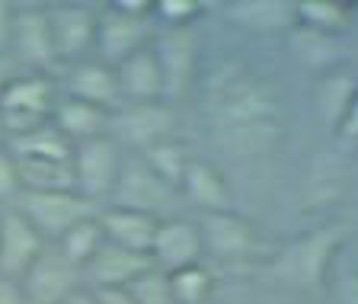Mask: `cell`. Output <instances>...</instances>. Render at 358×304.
<instances>
[{
    "instance_id": "6da1fadb",
    "label": "cell",
    "mask_w": 358,
    "mask_h": 304,
    "mask_svg": "<svg viewBox=\"0 0 358 304\" xmlns=\"http://www.w3.org/2000/svg\"><path fill=\"white\" fill-rule=\"evenodd\" d=\"M201 99L211 132L227 154L259 157L282 141L285 109L278 103V93L268 87L266 77L253 74L250 67L237 61L217 67L205 81Z\"/></svg>"
},
{
    "instance_id": "7a4b0ae2",
    "label": "cell",
    "mask_w": 358,
    "mask_h": 304,
    "mask_svg": "<svg viewBox=\"0 0 358 304\" xmlns=\"http://www.w3.org/2000/svg\"><path fill=\"white\" fill-rule=\"evenodd\" d=\"M349 244V228L339 221L317 224V228L298 234L272 256V272L291 289L317 291L329 285L336 263Z\"/></svg>"
},
{
    "instance_id": "3957f363",
    "label": "cell",
    "mask_w": 358,
    "mask_h": 304,
    "mask_svg": "<svg viewBox=\"0 0 358 304\" xmlns=\"http://www.w3.org/2000/svg\"><path fill=\"white\" fill-rule=\"evenodd\" d=\"M154 4L150 0H109L96 4V42L93 58L115 67L128 55L154 42Z\"/></svg>"
},
{
    "instance_id": "277c9868",
    "label": "cell",
    "mask_w": 358,
    "mask_h": 304,
    "mask_svg": "<svg viewBox=\"0 0 358 304\" xmlns=\"http://www.w3.org/2000/svg\"><path fill=\"white\" fill-rule=\"evenodd\" d=\"M58 97H61L58 74L16 71L13 81L0 93V125L7 132V141L48 125Z\"/></svg>"
},
{
    "instance_id": "5b68a950",
    "label": "cell",
    "mask_w": 358,
    "mask_h": 304,
    "mask_svg": "<svg viewBox=\"0 0 358 304\" xmlns=\"http://www.w3.org/2000/svg\"><path fill=\"white\" fill-rule=\"evenodd\" d=\"M122 157H125V151L112 141L109 134L74 144V154H71L74 193L83 195L90 205L96 208L109 205L112 193H115V183H119Z\"/></svg>"
},
{
    "instance_id": "8992f818",
    "label": "cell",
    "mask_w": 358,
    "mask_h": 304,
    "mask_svg": "<svg viewBox=\"0 0 358 304\" xmlns=\"http://www.w3.org/2000/svg\"><path fill=\"white\" fill-rule=\"evenodd\" d=\"M10 61L29 74H58L52 29L45 4H13V29H10Z\"/></svg>"
},
{
    "instance_id": "52a82bcc",
    "label": "cell",
    "mask_w": 358,
    "mask_h": 304,
    "mask_svg": "<svg viewBox=\"0 0 358 304\" xmlns=\"http://www.w3.org/2000/svg\"><path fill=\"white\" fill-rule=\"evenodd\" d=\"M13 208L36 228V234L45 240V244H58V237L64 230H71L77 221H83V218L99 212V208L90 205L83 195H77L74 189L20 193V199L13 202Z\"/></svg>"
},
{
    "instance_id": "ba28073f",
    "label": "cell",
    "mask_w": 358,
    "mask_h": 304,
    "mask_svg": "<svg viewBox=\"0 0 358 304\" xmlns=\"http://www.w3.org/2000/svg\"><path fill=\"white\" fill-rule=\"evenodd\" d=\"M176 116L173 103L157 99V103H122L109 116V138L128 154H141L150 144L173 138Z\"/></svg>"
},
{
    "instance_id": "9c48e42d",
    "label": "cell",
    "mask_w": 358,
    "mask_h": 304,
    "mask_svg": "<svg viewBox=\"0 0 358 304\" xmlns=\"http://www.w3.org/2000/svg\"><path fill=\"white\" fill-rule=\"evenodd\" d=\"M48 13V29H52L58 67L77 64L83 58H93V42H96V4L83 0H58L45 4Z\"/></svg>"
},
{
    "instance_id": "30bf717a",
    "label": "cell",
    "mask_w": 358,
    "mask_h": 304,
    "mask_svg": "<svg viewBox=\"0 0 358 304\" xmlns=\"http://www.w3.org/2000/svg\"><path fill=\"white\" fill-rule=\"evenodd\" d=\"M176 189L166 186L164 179L150 170L148 163L141 160V154H128L122 157V170H119V183L112 193L109 205L119 208H131V212H144L154 218H170L166 212L176 202Z\"/></svg>"
},
{
    "instance_id": "8fae6325",
    "label": "cell",
    "mask_w": 358,
    "mask_h": 304,
    "mask_svg": "<svg viewBox=\"0 0 358 304\" xmlns=\"http://www.w3.org/2000/svg\"><path fill=\"white\" fill-rule=\"evenodd\" d=\"M195 224H199L205 256H215L221 263L256 260V253L262 250V237L256 230V224L240 215L237 208L215 212V215H199Z\"/></svg>"
},
{
    "instance_id": "7c38bea8",
    "label": "cell",
    "mask_w": 358,
    "mask_h": 304,
    "mask_svg": "<svg viewBox=\"0 0 358 304\" xmlns=\"http://www.w3.org/2000/svg\"><path fill=\"white\" fill-rule=\"evenodd\" d=\"M154 48L160 71H164V87H166V103H176L195 87L199 81V36L195 26L186 29H157L154 32Z\"/></svg>"
},
{
    "instance_id": "4fadbf2b",
    "label": "cell",
    "mask_w": 358,
    "mask_h": 304,
    "mask_svg": "<svg viewBox=\"0 0 358 304\" xmlns=\"http://www.w3.org/2000/svg\"><path fill=\"white\" fill-rule=\"evenodd\" d=\"M80 285H83V272L71 260H64L61 250L52 244L38 253V260L20 279L26 304H64Z\"/></svg>"
},
{
    "instance_id": "5bb4252c",
    "label": "cell",
    "mask_w": 358,
    "mask_h": 304,
    "mask_svg": "<svg viewBox=\"0 0 358 304\" xmlns=\"http://www.w3.org/2000/svg\"><path fill=\"white\" fill-rule=\"evenodd\" d=\"M150 263L160 272H179L195 263H205V247H201L199 224L192 218L170 215L157 224L154 244H150Z\"/></svg>"
},
{
    "instance_id": "9a60e30c",
    "label": "cell",
    "mask_w": 358,
    "mask_h": 304,
    "mask_svg": "<svg viewBox=\"0 0 358 304\" xmlns=\"http://www.w3.org/2000/svg\"><path fill=\"white\" fill-rule=\"evenodd\" d=\"M221 10L234 29L253 39H285L298 26L294 0H231Z\"/></svg>"
},
{
    "instance_id": "2e32d148",
    "label": "cell",
    "mask_w": 358,
    "mask_h": 304,
    "mask_svg": "<svg viewBox=\"0 0 358 304\" xmlns=\"http://www.w3.org/2000/svg\"><path fill=\"white\" fill-rule=\"evenodd\" d=\"M58 90H61V97L99 106V109H106V112L119 109L115 71H112L109 64H103L99 58H83V61H77V64L61 67Z\"/></svg>"
},
{
    "instance_id": "e0dca14e",
    "label": "cell",
    "mask_w": 358,
    "mask_h": 304,
    "mask_svg": "<svg viewBox=\"0 0 358 304\" xmlns=\"http://www.w3.org/2000/svg\"><path fill=\"white\" fill-rule=\"evenodd\" d=\"M45 247L48 244L38 237L36 228L16 208H3L0 212V279L20 282Z\"/></svg>"
},
{
    "instance_id": "ac0fdd59",
    "label": "cell",
    "mask_w": 358,
    "mask_h": 304,
    "mask_svg": "<svg viewBox=\"0 0 358 304\" xmlns=\"http://www.w3.org/2000/svg\"><path fill=\"white\" fill-rule=\"evenodd\" d=\"M285 39H288L291 61H294L301 71H307L313 81L329 74V71H336V67L349 64V39L327 36V32L307 29V26H294Z\"/></svg>"
},
{
    "instance_id": "d6986e66",
    "label": "cell",
    "mask_w": 358,
    "mask_h": 304,
    "mask_svg": "<svg viewBox=\"0 0 358 304\" xmlns=\"http://www.w3.org/2000/svg\"><path fill=\"white\" fill-rule=\"evenodd\" d=\"M148 269H154L148 253H134L106 240L96 256L83 266V285L87 289H128Z\"/></svg>"
},
{
    "instance_id": "ffe728a7",
    "label": "cell",
    "mask_w": 358,
    "mask_h": 304,
    "mask_svg": "<svg viewBox=\"0 0 358 304\" xmlns=\"http://www.w3.org/2000/svg\"><path fill=\"white\" fill-rule=\"evenodd\" d=\"M115 71V87H119V106L122 103H157L166 99L164 87V71L157 61L154 48H141V52L128 55L125 61L112 67Z\"/></svg>"
},
{
    "instance_id": "44dd1931",
    "label": "cell",
    "mask_w": 358,
    "mask_h": 304,
    "mask_svg": "<svg viewBox=\"0 0 358 304\" xmlns=\"http://www.w3.org/2000/svg\"><path fill=\"white\" fill-rule=\"evenodd\" d=\"M179 195L189 205L199 208V215H215V212H231L234 208V195L224 173L211 160H205V157H192L189 160L186 173H182V183H179Z\"/></svg>"
},
{
    "instance_id": "7402d4cb",
    "label": "cell",
    "mask_w": 358,
    "mask_h": 304,
    "mask_svg": "<svg viewBox=\"0 0 358 304\" xmlns=\"http://www.w3.org/2000/svg\"><path fill=\"white\" fill-rule=\"evenodd\" d=\"M355 93H358V71H352L349 64L336 67V71L313 81V112H317V122H320V128L329 138L336 134Z\"/></svg>"
},
{
    "instance_id": "603a6c76",
    "label": "cell",
    "mask_w": 358,
    "mask_h": 304,
    "mask_svg": "<svg viewBox=\"0 0 358 304\" xmlns=\"http://www.w3.org/2000/svg\"><path fill=\"white\" fill-rule=\"evenodd\" d=\"M103 237L115 247H125L134 253H148L150 256V244H154L157 224L164 218L144 215V212H131V208H119V205H103L96 212Z\"/></svg>"
},
{
    "instance_id": "cb8c5ba5",
    "label": "cell",
    "mask_w": 358,
    "mask_h": 304,
    "mask_svg": "<svg viewBox=\"0 0 358 304\" xmlns=\"http://www.w3.org/2000/svg\"><path fill=\"white\" fill-rule=\"evenodd\" d=\"M109 116L112 112L99 109V106L80 103V99H71V97H58V103L52 109V125L71 144H83L90 138L109 134Z\"/></svg>"
},
{
    "instance_id": "d4e9b609",
    "label": "cell",
    "mask_w": 358,
    "mask_h": 304,
    "mask_svg": "<svg viewBox=\"0 0 358 304\" xmlns=\"http://www.w3.org/2000/svg\"><path fill=\"white\" fill-rule=\"evenodd\" d=\"M294 20L307 29L352 39L358 26V7L345 0H294Z\"/></svg>"
},
{
    "instance_id": "484cf974",
    "label": "cell",
    "mask_w": 358,
    "mask_h": 304,
    "mask_svg": "<svg viewBox=\"0 0 358 304\" xmlns=\"http://www.w3.org/2000/svg\"><path fill=\"white\" fill-rule=\"evenodd\" d=\"M345 189V167L339 154H327L307 167L304 177V205L310 208H327L333 202H339Z\"/></svg>"
},
{
    "instance_id": "4316f807",
    "label": "cell",
    "mask_w": 358,
    "mask_h": 304,
    "mask_svg": "<svg viewBox=\"0 0 358 304\" xmlns=\"http://www.w3.org/2000/svg\"><path fill=\"white\" fill-rule=\"evenodd\" d=\"M7 151L16 157V160H71L74 144L67 141L64 134L48 122V125L36 128V132H29V134L10 138Z\"/></svg>"
},
{
    "instance_id": "83f0119b",
    "label": "cell",
    "mask_w": 358,
    "mask_h": 304,
    "mask_svg": "<svg viewBox=\"0 0 358 304\" xmlns=\"http://www.w3.org/2000/svg\"><path fill=\"white\" fill-rule=\"evenodd\" d=\"M103 244H106V237H103V228H99V218L90 215V218H83V221H77L71 230H64L58 237V244H52V247H58L61 256L71 260L83 272V266L96 256V250Z\"/></svg>"
},
{
    "instance_id": "f1b7e54d",
    "label": "cell",
    "mask_w": 358,
    "mask_h": 304,
    "mask_svg": "<svg viewBox=\"0 0 358 304\" xmlns=\"http://www.w3.org/2000/svg\"><path fill=\"white\" fill-rule=\"evenodd\" d=\"M141 160L148 163L150 170L164 179L166 186H173L179 193V183H182V173H186L192 154H189L186 144L176 141V134H173V138H164V141L150 144L148 151H141Z\"/></svg>"
},
{
    "instance_id": "f546056e",
    "label": "cell",
    "mask_w": 358,
    "mask_h": 304,
    "mask_svg": "<svg viewBox=\"0 0 358 304\" xmlns=\"http://www.w3.org/2000/svg\"><path fill=\"white\" fill-rule=\"evenodd\" d=\"M170 289L176 304H205L215 295V272L205 263H195L179 272H170Z\"/></svg>"
},
{
    "instance_id": "4dcf8cb0",
    "label": "cell",
    "mask_w": 358,
    "mask_h": 304,
    "mask_svg": "<svg viewBox=\"0 0 358 304\" xmlns=\"http://www.w3.org/2000/svg\"><path fill=\"white\" fill-rule=\"evenodd\" d=\"M205 4L199 0H157L154 4V26L157 29H186L205 16Z\"/></svg>"
},
{
    "instance_id": "1f68e13d",
    "label": "cell",
    "mask_w": 358,
    "mask_h": 304,
    "mask_svg": "<svg viewBox=\"0 0 358 304\" xmlns=\"http://www.w3.org/2000/svg\"><path fill=\"white\" fill-rule=\"evenodd\" d=\"M131 298L138 304H176L170 289V275L160 272V269H148L144 275H138L131 285H128Z\"/></svg>"
},
{
    "instance_id": "d6a6232c",
    "label": "cell",
    "mask_w": 358,
    "mask_h": 304,
    "mask_svg": "<svg viewBox=\"0 0 358 304\" xmlns=\"http://www.w3.org/2000/svg\"><path fill=\"white\" fill-rule=\"evenodd\" d=\"M22 186H20V170L16 160L7 148H0V208H13V202L20 199Z\"/></svg>"
},
{
    "instance_id": "836d02e7",
    "label": "cell",
    "mask_w": 358,
    "mask_h": 304,
    "mask_svg": "<svg viewBox=\"0 0 358 304\" xmlns=\"http://www.w3.org/2000/svg\"><path fill=\"white\" fill-rule=\"evenodd\" d=\"M329 295H333V304H358V266L333 269Z\"/></svg>"
},
{
    "instance_id": "e575fe53",
    "label": "cell",
    "mask_w": 358,
    "mask_h": 304,
    "mask_svg": "<svg viewBox=\"0 0 358 304\" xmlns=\"http://www.w3.org/2000/svg\"><path fill=\"white\" fill-rule=\"evenodd\" d=\"M333 144L343 151H358V93H355V99H352V106L345 109L339 128H336Z\"/></svg>"
},
{
    "instance_id": "d590c367",
    "label": "cell",
    "mask_w": 358,
    "mask_h": 304,
    "mask_svg": "<svg viewBox=\"0 0 358 304\" xmlns=\"http://www.w3.org/2000/svg\"><path fill=\"white\" fill-rule=\"evenodd\" d=\"M10 29H13V4L0 0V55L10 52Z\"/></svg>"
},
{
    "instance_id": "8d00e7d4",
    "label": "cell",
    "mask_w": 358,
    "mask_h": 304,
    "mask_svg": "<svg viewBox=\"0 0 358 304\" xmlns=\"http://www.w3.org/2000/svg\"><path fill=\"white\" fill-rule=\"evenodd\" d=\"M99 304H138L128 289H93Z\"/></svg>"
},
{
    "instance_id": "74e56055",
    "label": "cell",
    "mask_w": 358,
    "mask_h": 304,
    "mask_svg": "<svg viewBox=\"0 0 358 304\" xmlns=\"http://www.w3.org/2000/svg\"><path fill=\"white\" fill-rule=\"evenodd\" d=\"M0 304H26L20 282H13V279H0Z\"/></svg>"
},
{
    "instance_id": "f35d334b",
    "label": "cell",
    "mask_w": 358,
    "mask_h": 304,
    "mask_svg": "<svg viewBox=\"0 0 358 304\" xmlns=\"http://www.w3.org/2000/svg\"><path fill=\"white\" fill-rule=\"evenodd\" d=\"M16 71H20V67L10 61V55H0V93H3V87H7L10 81H13Z\"/></svg>"
},
{
    "instance_id": "ab89813d",
    "label": "cell",
    "mask_w": 358,
    "mask_h": 304,
    "mask_svg": "<svg viewBox=\"0 0 358 304\" xmlns=\"http://www.w3.org/2000/svg\"><path fill=\"white\" fill-rule=\"evenodd\" d=\"M64 304H99V301H96V291H93V289H87V285H80V289H77L74 295L67 298Z\"/></svg>"
},
{
    "instance_id": "60d3db41",
    "label": "cell",
    "mask_w": 358,
    "mask_h": 304,
    "mask_svg": "<svg viewBox=\"0 0 358 304\" xmlns=\"http://www.w3.org/2000/svg\"><path fill=\"white\" fill-rule=\"evenodd\" d=\"M0 148H7V132H3V125H0Z\"/></svg>"
},
{
    "instance_id": "b9f144b4",
    "label": "cell",
    "mask_w": 358,
    "mask_h": 304,
    "mask_svg": "<svg viewBox=\"0 0 358 304\" xmlns=\"http://www.w3.org/2000/svg\"><path fill=\"white\" fill-rule=\"evenodd\" d=\"M352 266H358V253H355V263H352Z\"/></svg>"
},
{
    "instance_id": "7bdbcfd3",
    "label": "cell",
    "mask_w": 358,
    "mask_h": 304,
    "mask_svg": "<svg viewBox=\"0 0 358 304\" xmlns=\"http://www.w3.org/2000/svg\"><path fill=\"white\" fill-rule=\"evenodd\" d=\"M355 32H358V26H355ZM355 32H352V36H355Z\"/></svg>"
}]
</instances>
